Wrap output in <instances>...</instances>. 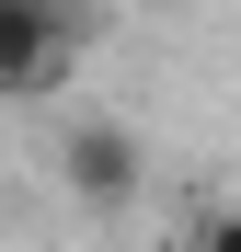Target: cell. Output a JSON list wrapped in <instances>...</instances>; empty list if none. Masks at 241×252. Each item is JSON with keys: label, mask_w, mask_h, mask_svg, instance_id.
Here are the masks:
<instances>
[{"label": "cell", "mask_w": 241, "mask_h": 252, "mask_svg": "<svg viewBox=\"0 0 241 252\" xmlns=\"http://www.w3.org/2000/svg\"><path fill=\"white\" fill-rule=\"evenodd\" d=\"M92 46V0H0V103H46Z\"/></svg>", "instance_id": "1"}, {"label": "cell", "mask_w": 241, "mask_h": 252, "mask_svg": "<svg viewBox=\"0 0 241 252\" xmlns=\"http://www.w3.org/2000/svg\"><path fill=\"white\" fill-rule=\"evenodd\" d=\"M58 184H69L80 206H138L149 160H138V138H127L115 115H80V126H58Z\"/></svg>", "instance_id": "2"}, {"label": "cell", "mask_w": 241, "mask_h": 252, "mask_svg": "<svg viewBox=\"0 0 241 252\" xmlns=\"http://www.w3.org/2000/svg\"><path fill=\"white\" fill-rule=\"evenodd\" d=\"M184 252H241V218H195V241Z\"/></svg>", "instance_id": "3"}]
</instances>
